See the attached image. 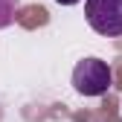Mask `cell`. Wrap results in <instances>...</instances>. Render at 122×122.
<instances>
[{"instance_id":"cell-3","label":"cell","mask_w":122,"mask_h":122,"mask_svg":"<svg viewBox=\"0 0 122 122\" xmlns=\"http://www.w3.org/2000/svg\"><path fill=\"white\" fill-rule=\"evenodd\" d=\"M15 9H18V0H0V29H6L15 20Z\"/></svg>"},{"instance_id":"cell-2","label":"cell","mask_w":122,"mask_h":122,"mask_svg":"<svg viewBox=\"0 0 122 122\" xmlns=\"http://www.w3.org/2000/svg\"><path fill=\"white\" fill-rule=\"evenodd\" d=\"M84 18L90 29L105 38L122 35V0H84Z\"/></svg>"},{"instance_id":"cell-1","label":"cell","mask_w":122,"mask_h":122,"mask_svg":"<svg viewBox=\"0 0 122 122\" xmlns=\"http://www.w3.org/2000/svg\"><path fill=\"white\" fill-rule=\"evenodd\" d=\"M113 84V73L102 58H81L73 67V87L81 96H105Z\"/></svg>"},{"instance_id":"cell-4","label":"cell","mask_w":122,"mask_h":122,"mask_svg":"<svg viewBox=\"0 0 122 122\" xmlns=\"http://www.w3.org/2000/svg\"><path fill=\"white\" fill-rule=\"evenodd\" d=\"M55 3H61V6H76L79 0H55Z\"/></svg>"}]
</instances>
